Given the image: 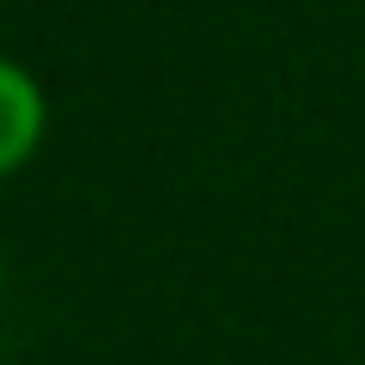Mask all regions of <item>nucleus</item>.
I'll return each instance as SVG.
<instances>
[{
    "label": "nucleus",
    "mask_w": 365,
    "mask_h": 365,
    "mask_svg": "<svg viewBox=\"0 0 365 365\" xmlns=\"http://www.w3.org/2000/svg\"><path fill=\"white\" fill-rule=\"evenodd\" d=\"M49 140V91L25 61L0 55V182L19 177Z\"/></svg>",
    "instance_id": "obj_1"
},
{
    "label": "nucleus",
    "mask_w": 365,
    "mask_h": 365,
    "mask_svg": "<svg viewBox=\"0 0 365 365\" xmlns=\"http://www.w3.org/2000/svg\"><path fill=\"white\" fill-rule=\"evenodd\" d=\"M0 287H6V250H0Z\"/></svg>",
    "instance_id": "obj_2"
}]
</instances>
